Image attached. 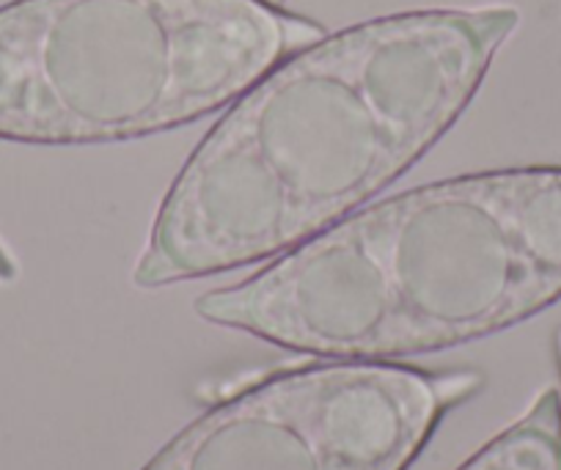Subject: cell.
I'll use <instances>...</instances> for the list:
<instances>
[{
  "label": "cell",
  "instance_id": "6da1fadb",
  "mask_svg": "<svg viewBox=\"0 0 561 470\" xmlns=\"http://www.w3.org/2000/svg\"><path fill=\"white\" fill-rule=\"evenodd\" d=\"M517 25L515 7L402 12L284 58L187 157L133 284L251 267L364 209L455 127Z\"/></svg>",
  "mask_w": 561,
  "mask_h": 470
},
{
  "label": "cell",
  "instance_id": "7a4b0ae2",
  "mask_svg": "<svg viewBox=\"0 0 561 470\" xmlns=\"http://www.w3.org/2000/svg\"><path fill=\"white\" fill-rule=\"evenodd\" d=\"M561 300V169L413 187L196 300L213 325L322 360H402Z\"/></svg>",
  "mask_w": 561,
  "mask_h": 470
},
{
  "label": "cell",
  "instance_id": "3957f363",
  "mask_svg": "<svg viewBox=\"0 0 561 470\" xmlns=\"http://www.w3.org/2000/svg\"><path fill=\"white\" fill-rule=\"evenodd\" d=\"M325 36L273 0H12L0 7V140L169 133Z\"/></svg>",
  "mask_w": 561,
  "mask_h": 470
},
{
  "label": "cell",
  "instance_id": "277c9868",
  "mask_svg": "<svg viewBox=\"0 0 561 470\" xmlns=\"http://www.w3.org/2000/svg\"><path fill=\"white\" fill-rule=\"evenodd\" d=\"M482 382L402 360L295 366L204 410L144 470H410Z\"/></svg>",
  "mask_w": 561,
  "mask_h": 470
},
{
  "label": "cell",
  "instance_id": "5b68a950",
  "mask_svg": "<svg viewBox=\"0 0 561 470\" xmlns=\"http://www.w3.org/2000/svg\"><path fill=\"white\" fill-rule=\"evenodd\" d=\"M457 470H561V388L539 391L520 419Z\"/></svg>",
  "mask_w": 561,
  "mask_h": 470
},
{
  "label": "cell",
  "instance_id": "8992f818",
  "mask_svg": "<svg viewBox=\"0 0 561 470\" xmlns=\"http://www.w3.org/2000/svg\"><path fill=\"white\" fill-rule=\"evenodd\" d=\"M20 275L18 262L12 259V253L7 251V245L0 242V284H12L14 278Z\"/></svg>",
  "mask_w": 561,
  "mask_h": 470
},
{
  "label": "cell",
  "instance_id": "52a82bcc",
  "mask_svg": "<svg viewBox=\"0 0 561 470\" xmlns=\"http://www.w3.org/2000/svg\"><path fill=\"white\" fill-rule=\"evenodd\" d=\"M553 353H556V366H559V377H561V328H559V333H556V339H553Z\"/></svg>",
  "mask_w": 561,
  "mask_h": 470
},
{
  "label": "cell",
  "instance_id": "ba28073f",
  "mask_svg": "<svg viewBox=\"0 0 561 470\" xmlns=\"http://www.w3.org/2000/svg\"><path fill=\"white\" fill-rule=\"evenodd\" d=\"M273 3H280V0H273Z\"/></svg>",
  "mask_w": 561,
  "mask_h": 470
}]
</instances>
